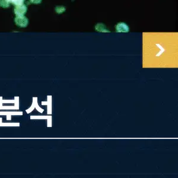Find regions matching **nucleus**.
I'll list each match as a JSON object with an SVG mask.
<instances>
[{"mask_svg":"<svg viewBox=\"0 0 178 178\" xmlns=\"http://www.w3.org/2000/svg\"><path fill=\"white\" fill-rule=\"evenodd\" d=\"M19 109V101L13 106H3L0 103V110H18Z\"/></svg>","mask_w":178,"mask_h":178,"instance_id":"0eeeda50","label":"nucleus"},{"mask_svg":"<svg viewBox=\"0 0 178 178\" xmlns=\"http://www.w3.org/2000/svg\"><path fill=\"white\" fill-rule=\"evenodd\" d=\"M65 10V9L64 7L63 6H58L55 8V11L58 14H61V13H62L63 12H64Z\"/></svg>","mask_w":178,"mask_h":178,"instance_id":"4468645a","label":"nucleus"},{"mask_svg":"<svg viewBox=\"0 0 178 178\" xmlns=\"http://www.w3.org/2000/svg\"><path fill=\"white\" fill-rule=\"evenodd\" d=\"M95 29L97 31L100 32H110L109 30H107L105 26L101 23H98L95 26Z\"/></svg>","mask_w":178,"mask_h":178,"instance_id":"1a4fd4ad","label":"nucleus"},{"mask_svg":"<svg viewBox=\"0 0 178 178\" xmlns=\"http://www.w3.org/2000/svg\"><path fill=\"white\" fill-rule=\"evenodd\" d=\"M14 21L18 26L26 27L29 24V20L25 16H18L15 18Z\"/></svg>","mask_w":178,"mask_h":178,"instance_id":"7ed1b4c3","label":"nucleus"},{"mask_svg":"<svg viewBox=\"0 0 178 178\" xmlns=\"http://www.w3.org/2000/svg\"><path fill=\"white\" fill-rule=\"evenodd\" d=\"M23 115V112H0V115L7 116V120L10 121L11 119V116H22Z\"/></svg>","mask_w":178,"mask_h":178,"instance_id":"39448f33","label":"nucleus"},{"mask_svg":"<svg viewBox=\"0 0 178 178\" xmlns=\"http://www.w3.org/2000/svg\"><path fill=\"white\" fill-rule=\"evenodd\" d=\"M48 101L47 102H42V105H47L48 106V114H52V96H48Z\"/></svg>","mask_w":178,"mask_h":178,"instance_id":"423d86ee","label":"nucleus"},{"mask_svg":"<svg viewBox=\"0 0 178 178\" xmlns=\"http://www.w3.org/2000/svg\"><path fill=\"white\" fill-rule=\"evenodd\" d=\"M10 6V3L8 0H0V6L2 8H8Z\"/></svg>","mask_w":178,"mask_h":178,"instance_id":"f8f14e48","label":"nucleus"},{"mask_svg":"<svg viewBox=\"0 0 178 178\" xmlns=\"http://www.w3.org/2000/svg\"><path fill=\"white\" fill-rule=\"evenodd\" d=\"M37 97H35V98H33V101H32V106L30 107L29 109H27L26 110V112L27 114H30L33 110L34 109L36 108V110L40 112V113H43V112L44 111V110L43 109H42L41 107L39 106L38 105V102H37Z\"/></svg>","mask_w":178,"mask_h":178,"instance_id":"f257e3e1","label":"nucleus"},{"mask_svg":"<svg viewBox=\"0 0 178 178\" xmlns=\"http://www.w3.org/2000/svg\"><path fill=\"white\" fill-rule=\"evenodd\" d=\"M27 10V7L26 6L23 4L20 6H15L14 9V12L16 17H18V16H24L26 13Z\"/></svg>","mask_w":178,"mask_h":178,"instance_id":"f03ea898","label":"nucleus"},{"mask_svg":"<svg viewBox=\"0 0 178 178\" xmlns=\"http://www.w3.org/2000/svg\"><path fill=\"white\" fill-rule=\"evenodd\" d=\"M18 101H19V97H18V96L14 97V100H3L2 97L0 96V102L2 105L4 103H13V104H15Z\"/></svg>","mask_w":178,"mask_h":178,"instance_id":"6e6552de","label":"nucleus"},{"mask_svg":"<svg viewBox=\"0 0 178 178\" xmlns=\"http://www.w3.org/2000/svg\"><path fill=\"white\" fill-rule=\"evenodd\" d=\"M19 122H13V123H3L2 122V118H0V126H14L17 127L20 126Z\"/></svg>","mask_w":178,"mask_h":178,"instance_id":"9d476101","label":"nucleus"},{"mask_svg":"<svg viewBox=\"0 0 178 178\" xmlns=\"http://www.w3.org/2000/svg\"><path fill=\"white\" fill-rule=\"evenodd\" d=\"M130 30L129 26L124 22H119L116 25V32H124L127 33Z\"/></svg>","mask_w":178,"mask_h":178,"instance_id":"20e7f679","label":"nucleus"},{"mask_svg":"<svg viewBox=\"0 0 178 178\" xmlns=\"http://www.w3.org/2000/svg\"><path fill=\"white\" fill-rule=\"evenodd\" d=\"M50 118H52L51 116H30V119H48Z\"/></svg>","mask_w":178,"mask_h":178,"instance_id":"9b49d317","label":"nucleus"},{"mask_svg":"<svg viewBox=\"0 0 178 178\" xmlns=\"http://www.w3.org/2000/svg\"><path fill=\"white\" fill-rule=\"evenodd\" d=\"M10 3H12L14 5H15V6H20L24 4L25 0H8Z\"/></svg>","mask_w":178,"mask_h":178,"instance_id":"ddd939ff","label":"nucleus"},{"mask_svg":"<svg viewBox=\"0 0 178 178\" xmlns=\"http://www.w3.org/2000/svg\"><path fill=\"white\" fill-rule=\"evenodd\" d=\"M42 0H30V2L31 3H33V4H41V2H42Z\"/></svg>","mask_w":178,"mask_h":178,"instance_id":"2eb2a0df","label":"nucleus"}]
</instances>
